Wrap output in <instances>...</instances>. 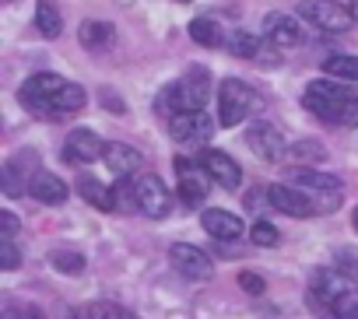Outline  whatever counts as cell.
<instances>
[{
  "instance_id": "d4e9b609",
  "label": "cell",
  "mask_w": 358,
  "mask_h": 319,
  "mask_svg": "<svg viewBox=\"0 0 358 319\" xmlns=\"http://www.w3.org/2000/svg\"><path fill=\"white\" fill-rule=\"evenodd\" d=\"M50 263L57 267V274H67V277L85 274V253H78L74 246H57V249H50Z\"/></svg>"
},
{
  "instance_id": "f35d334b",
  "label": "cell",
  "mask_w": 358,
  "mask_h": 319,
  "mask_svg": "<svg viewBox=\"0 0 358 319\" xmlns=\"http://www.w3.org/2000/svg\"><path fill=\"white\" fill-rule=\"evenodd\" d=\"M179 4H190V0H179Z\"/></svg>"
},
{
  "instance_id": "30bf717a",
  "label": "cell",
  "mask_w": 358,
  "mask_h": 319,
  "mask_svg": "<svg viewBox=\"0 0 358 319\" xmlns=\"http://www.w3.org/2000/svg\"><path fill=\"white\" fill-rule=\"evenodd\" d=\"M39 154L36 151H18L4 162V193L8 197H22V190L32 186V179L39 176Z\"/></svg>"
},
{
  "instance_id": "7402d4cb",
  "label": "cell",
  "mask_w": 358,
  "mask_h": 319,
  "mask_svg": "<svg viewBox=\"0 0 358 319\" xmlns=\"http://www.w3.org/2000/svg\"><path fill=\"white\" fill-rule=\"evenodd\" d=\"M85 109V88L81 84H74V81H67L60 91H57V98H53V105H50V119L57 116H74V112H81Z\"/></svg>"
},
{
  "instance_id": "8d00e7d4",
  "label": "cell",
  "mask_w": 358,
  "mask_h": 319,
  "mask_svg": "<svg viewBox=\"0 0 358 319\" xmlns=\"http://www.w3.org/2000/svg\"><path fill=\"white\" fill-rule=\"evenodd\" d=\"M351 15H355V22H358V0H351Z\"/></svg>"
},
{
  "instance_id": "ba28073f",
  "label": "cell",
  "mask_w": 358,
  "mask_h": 319,
  "mask_svg": "<svg viewBox=\"0 0 358 319\" xmlns=\"http://www.w3.org/2000/svg\"><path fill=\"white\" fill-rule=\"evenodd\" d=\"M169 133L179 144H204V140H211L215 123L204 109H183V112H176L169 119Z\"/></svg>"
},
{
  "instance_id": "6da1fadb",
  "label": "cell",
  "mask_w": 358,
  "mask_h": 319,
  "mask_svg": "<svg viewBox=\"0 0 358 319\" xmlns=\"http://www.w3.org/2000/svg\"><path fill=\"white\" fill-rule=\"evenodd\" d=\"M351 81L341 77H320L306 88V109L320 116L323 123H341V126H358V91L348 88Z\"/></svg>"
},
{
  "instance_id": "5bb4252c",
  "label": "cell",
  "mask_w": 358,
  "mask_h": 319,
  "mask_svg": "<svg viewBox=\"0 0 358 319\" xmlns=\"http://www.w3.org/2000/svg\"><path fill=\"white\" fill-rule=\"evenodd\" d=\"M246 144L253 147V154H257V158H264V162H281V154H288L281 130H278L274 123H264V119L250 126Z\"/></svg>"
},
{
  "instance_id": "2e32d148",
  "label": "cell",
  "mask_w": 358,
  "mask_h": 319,
  "mask_svg": "<svg viewBox=\"0 0 358 319\" xmlns=\"http://www.w3.org/2000/svg\"><path fill=\"white\" fill-rule=\"evenodd\" d=\"M102 162H106V169H109L116 179H130V176L141 172V151L130 147V144L113 140V144H106V151H102Z\"/></svg>"
},
{
  "instance_id": "74e56055",
  "label": "cell",
  "mask_w": 358,
  "mask_h": 319,
  "mask_svg": "<svg viewBox=\"0 0 358 319\" xmlns=\"http://www.w3.org/2000/svg\"><path fill=\"white\" fill-rule=\"evenodd\" d=\"M351 221H355V232H358V207H355V218Z\"/></svg>"
},
{
  "instance_id": "d590c367",
  "label": "cell",
  "mask_w": 358,
  "mask_h": 319,
  "mask_svg": "<svg viewBox=\"0 0 358 319\" xmlns=\"http://www.w3.org/2000/svg\"><path fill=\"white\" fill-rule=\"evenodd\" d=\"M102 102H106V109H109V112H123V109H127V105H123L116 95H109V91H102Z\"/></svg>"
},
{
  "instance_id": "f546056e",
  "label": "cell",
  "mask_w": 358,
  "mask_h": 319,
  "mask_svg": "<svg viewBox=\"0 0 358 319\" xmlns=\"http://www.w3.org/2000/svg\"><path fill=\"white\" fill-rule=\"evenodd\" d=\"M330 312H334V319H358V291L348 288L344 295H337L330 302Z\"/></svg>"
},
{
  "instance_id": "603a6c76",
  "label": "cell",
  "mask_w": 358,
  "mask_h": 319,
  "mask_svg": "<svg viewBox=\"0 0 358 319\" xmlns=\"http://www.w3.org/2000/svg\"><path fill=\"white\" fill-rule=\"evenodd\" d=\"M36 29H39L46 39H57V36L64 32V18H60L57 0H39V4H36Z\"/></svg>"
},
{
  "instance_id": "3957f363",
  "label": "cell",
  "mask_w": 358,
  "mask_h": 319,
  "mask_svg": "<svg viewBox=\"0 0 358 319\" xmlns=\"http://www.w3.org/2000/svg\"><path fill=\"white\" fill-rule=\"evenodd\" d=\"M285 179H288L292 186H299V190L313 200L316 214H334V211L341 207V200H344L341 179H334V176H327V172H316L313 165H295V169L285 172Z\"/></svg>"
},
{
  "instance_id": "4fadbf2b",
  "label": "cell",
  "mask_w": 358,
  "mask_h": 319,
  "mask_svg": "<svg viewBox=\"0 0 358 319\" xmlns=\"http://www.w3.org/2000/svg\"><path fill=\"white\" fill-rule=\"evenodd\" d=\"M102 151H106V140L95 133V130H88V126H78V130H71L67 133V144H64V158L71 165H88V162H99L102 158Z\"/></svg>"
},
{
  "instance_id": "277c9868",
  "label": "cell",
  "mask_w": 358,
  "mask_h": 319,
  "mask_svg": "<svg viewBox=\"0 0 358 319\" xmlns=\"http://www.w3.org/2000/svg\"><path fill=\"white\" fill-rule=\"evenodd\" d=\"M257 105H260V98L246 81H239V77L222 81V88H218V119H222V126H239Z\"/></svg>"
},
{
  "instance_id": "5b68a950",
  "label": "cell",
  "mask_w": 358,
  "mask_h": 319,
  "mask_svg": "<svg viewBox=\"0 0 358 319\" xmlns=\"http://www.w3.org/2000/svg\"><path fill=\"white\" fill-rule=\"evenodd\" d=\"M134 207H137L144 218H155V221L169 218V211H172V193H169V186L162 183V176L144 172V176L134 179Z\"/></svg>"
},
{
  "instance_id": "8992f818",
  "label": "cell",
  "mask_w": 358,
  "mask_h": 319,
  "mask_svg": "<svg viewBox=\"0 0 358 319\" xmlns=\"http://www.w3.org/2000/svg\"><path fill=\"white\" fill-rule=\"evenodd\" d=\"M299 18L320 32H348L355 25L351 8L337 4V0H306V4H299Z\"/></svg>"
},
{
  "instance_id": "e575fe53",
  "label": "cell",
  "mask_w": 358,
  "mask_h": 319,
  "mask_svg": "<svg viewBox=\"0 0 358 319\" xmlns=\"http://www.w3.org/2000/svg\"><path fill=\"white\" fill-rule=\"evenodd\" d=\"M239 284H243V291H253V295L264 291V277H260V274H250V270L239 274Z\"/></svg>"
},
{
  "instance_id": "cb8c5ba5",
  "label": "cell",
  "mask_w": 358,
  "mask_h": 319,
  "mask_svg": "<svg viewBox=\"0 0 358 319\" xmlns=\"http://www.w3.org/2000/svg\"><path fill=\"white\" fill-rule=\"evenodd\" d=\"M113 36H116V32H113V25H109V22H85V25L78 29L81 46H85V50H95V53H99V50H106V46L113 43Z\"/></svg>"
},
{
  "instance_id": "52a82bcc",
  "label": "cell",
  "mask_w": 358,
  "mask_h": 319,
  "mask_svg": "<svg viewBox=\"0 0 358 319\" xmlns=\"http://www.w3.org/2000/svg\"><path fill=\"white\" fill-rule=\"evenodd\" d=\"M64 84H67V81H64L60 74L43 71V74H32V77L22 84L18 98H22L25 109H32V112H39V116L50 119V105H53V98H57V91H60Z\"/></svg>"
},
{
  "instance_id": "d6986e66",
  "label": "cell",
  "mask_w": 358,
  "mask_h": 319,
  "mask_svg": "<svg viewBox=\"0 0 358 319\" xmlns=\"http://www.w3.org/2000/svg\"><path fill=\"white\" fill-rule=\"evenodd\" d=\"M29 193H32V197H36L39 204H64V200L71 197L67 183H64L60 176H53V172H39V176L32 179Z\"/></svg>"
},
{
  "instance_id": "7c38bea8",
  "label": "cell",
  "mask_w": 358,
  "mask_h": 319,
  "mask_svg": "<svg viewBox=\"0 0 358 319\" xmlns=\"http://www.w3.org/2000/svg\"><path fill=\"white\" fill-rule=\"evenodd\" d=\"M267 204H271L274 211L288 214V218H313V214H316L313 200H309L299 186H292V183H274V186H267Z\"/></svg>"
},
{
  "instance_id": "44dd1931",
  "label": "cell",
  "mask_w": 358,
  "mask_h": 319,
  "mask_svg": "<svg viewBox=\"0 0 358 319\" xmlns=\"http://www.w3.org/2000/svg\"><path fill=\"white\" fill-rule=\"evenodd\" d=\"M351 288V281L344 277V270H316V277H313V295L330 309V302L337 298V295H344Z\"/></svg>"
},
{
  "instance_id": "f1b7e54d",
  "label": "cell",
  "mask_w": 358,
  "mask_h": 319,
  "mask_svg": "<svg viewBox=\"0 0 358 319\" xmlns=\"http://www.w3.org/2000/svg\"><path fill=\"white\" fill-rule=\"evenodd\" d=\"M85 319H137L127 305H120V302H106V298H99V302H92L88 309H85Z\"/></svg>"
},
{
  "instance_id": "83f0119b",
  "label": "cell",
  "mask_w": 358,
  "mask_h": 319,
  "mask_svg": "<svg viewBox=\"0 0 358 319\" xmlns=\"http://www.w3.org/2000/svg\"><path fill=\"white\" fill-rule=\"evenodd\" d=\"M288 158H292V162H299V165H320L323 158H327V147L320 140H295L288 147Z\"/></svg>"
},
{
  "instance_id": "9c48e42d",
  "label": "cell",
  "mask_w": 358,
  "mask_h": 319,
  "mask_svg": "<svg viewBox=\"0 0 358 319\" xmlns=\"http://www.w3.org/2000/svg\"><path fill=\"white\" fill-rule=\"evenodd\" d=\"M176 179H179V197H183L187 207H197L204 204L208 197V183H215L204 169V162H190V158H176Z\"/></svg>"
},
{
  "instance_id": "ac0fdd59",
  "label": "cell",
  "mask_w": 358,
  "mask_h": 319,
  "mask_svg": "<svg viewBox=\"0 0 358 319\" xmlns=\"http://www.w3.org/2000/svg\"><path fill=\"white\" fill-rule=\"evenodd\" d=\"M264 36L274 43V46H281V50H288V46H299L302 43V25L292 18V15H267L264 18Z\"/></svg>"
},
{
  "instance_id": "836d02e7",
  "label": "cell",
  "mask_w": 358,
  "mask_h": 319,
  "mask_svg": "<svg viewBox=\"0 0 358 319\" xmlns=\"http://www.w3.org/2000/svg\"><path fill=\"white\" fill-rule=\"evenodd\" d=\"M18 228H22V225H18V218H15L11 211H0V232H4V239H15Z\"/></svg>"
},
{
  "instance_id": "484cf974",
  "label": "cell",
  "mask_w": 358,
  "mask_h": 319,
  "mask_svg": "<svg viewBox=\"0 0 358 319\" xmlns=\"http://www.w3.org/2000/svg\"><path fill=\"white\" fill-rule=\"evenodd\" d=\"M190 36H194V43H201V46H208V50H215V46H222V43H225L222 25H218L215 18H208V15L190 22Z\"/></svg>"
},
{
  "instance_id": "9a60e30c",
  "label": "cell",
  "mask_w": 358,
  "mask_h": 319,
  "mask_svg": "<svg viewBox=\"0 0 358 319\" xmlns=\"http://www.w3.org/2000/svg\"><path fill=\"white\" fill-rule=\"evenodd\" d=\"M201 162H204L208 176H211L218 186H225V190H239V183H243V169H239V162H236L232 154L208 147V151L201 154Z\"/></svg>"
},
{
  "instance_id": "ffe728a7",
  "label": "cell",
  "mask_w": 358,
  "mask_h": 319,
  "mask_svg": "<svg viewBox=\"0 0 358 319\" xmlns=\"http://www.w3.org/2000/svg\"><path fill=\"white\" fill-rule=\"evenodd\" d=\"M78 193H81V200L92 204L95 211H113V207H116V193H113L102 179H95V176H88V172L78 179Z\"/></svg>"
},
{
  "instance_id": "d6a6232c",
  "label": "cell",
  "mask_w": 358,
  "mask_h": 319,
  "mask_svg": "<svg viewBox=\"0 0 358 319\" xmlns=\"http://www.w3.org/2000/svg\"><path fill=\"white\" fill-rule=\"evenodd\" d=\"M18 263H22V253H18L15 239H0V267H4V270H15Z\"/></svg>"
},
{
  "instance_id": "e0dca14e",
  "label": "cell",
  "mask_w": 358,
  "mask_h": 319,
  "mask_svg": "<svg viewBox=\"0 0 358 319\" xmlns=\"http://www.w3.org/2000/svg\"><path fill=\"white\" fill-rule=\"evenodd\" d=\"M201 225H204V232H208L211 239H218V242H236V239L243 235V218H236L232 211H222V207L204 211Z\"/></svg>"
},
{
  "instance_id": "4316f807",
  "label": "cell",
  "mask_w": 358,
  "mask_h": 319,
  "mask_svg": "<svg viewBox=\"0 0 358 319\" xmlns=\"http://www.w3.org/2000/svg\"><path fill=\"white\" fill-rule=\"evenodd\" d=\"M323 74H330V77H341V81H358V57H351V53H337V57H327L323 60Z\"/></svg>"
},
{
  "instance_id": "8fae6325",
  "label": "cell",
  "mask_w": 358,
  "mask_h": 319,
  "mask_svg": "<svg viewBox=\"0 0 358 319\" xmlns=\"http://www.w3.org/2000/svg\"><path fill=\"white\" fill-rule=\"evenodd\" d=\"M169 260H172V267H176L179 274L190 277V281H211V274H215L211 256H208L204 249L190 246V242H176V246L169 249Z\"/></svg>"
},
{
  "instance_id": "7a4b0ae2",
  "label": "cell",
  "mask_w": 358,
  "mask_h": 319,
  "mask_svg": "<svg viewBox=\"0 0 358 319\" xmlns=\"http://www.w3.org/2000/svg\"><path fill=\"white\" fill-rule=\"evenodd\" d=\"M208 95H211V74H208V67H190L179 81H172L169 88L158 91L155 109H158V116L172 119L176 112H183V109H204L208 105Z\"/></svg>"
},
{
  "instance_id": "4dcf8cb0",
  "label": "cell",
  "mask_w": 358,
  "mask_h": 319,
  "mask_svg": "<svg viewBox=\"0 0 358 319\" xmlns=\"http://www.w3.org/2000/svg\"><path fill=\"white\" fill-rule=\"evenodd\" d=\"M250 239H253V246H264V249L281 246V232H278L271 221H257V225H253V232H250Z\"/></svg>"
},
{
  "instance_id": "1f68e13d",
  "label": "cell",
  "mask_w": 358,
  "mask_h": 319,
  "mask_svg": "<svg viewBox=\"0 0 358 319\" xmlns=\"http://www.w3.org/2000/svg\"><path fill=\"white\" fill-rule=\"evenodd\" d=\"M0 319H46V316H43V309H36L29 302H8Z\"/></svg>"
}]
</instances>
